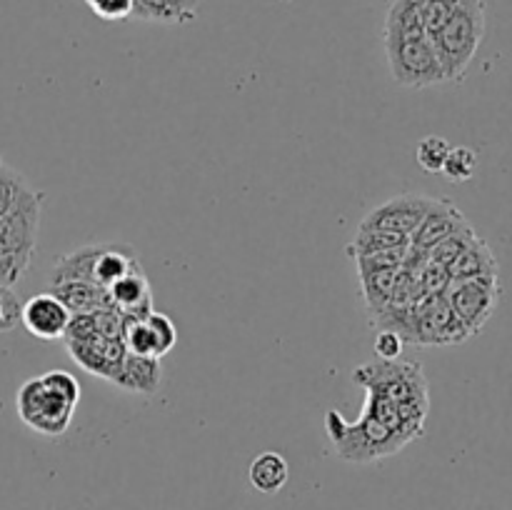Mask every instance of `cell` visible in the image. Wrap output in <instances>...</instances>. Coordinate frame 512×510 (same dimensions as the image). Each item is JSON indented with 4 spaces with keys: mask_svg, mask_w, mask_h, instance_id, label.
Wrapping results in <instances>:
<instances>
[{
    "mask_svg": "<svg viewBox=\"0 0 512 510\" xmlns=\"http://www.w3.org/2000/svg\"><path fill=\"white\" fill-rule=\"evenodd\" d=\"M353 380L365 388L360 413L413 443L425 433L430 413V390L423 365L410 360H373L353 370Z\"/></svg>",
    "mask_w": 512,
    "mask_h": 510,
    "instance_id": "cell-1",
    "label": "cell"
},
{
    "mask_svg": "<svg viewBox=\"0 0 512 510\" xmlns=\"http://www.w3.org/2000/svg\"><path fill=\"white\" fill-rule=\"evenodd\" d=\"M80 400V383L68 370H48L28 378L15 395L18 418L30 430L58 438L70 428Z\"/></svg>",
    "mask_w": 512,
    "mask_h": 510,
    "instance_id": "cell-2",
    "label": "cell"
},
{
    "mask_svg": "<svg viewBox=\"0 0 512 510\" xmlns=\"http://www.w3.org/2000/svg\"><path fill=\"white\" fill-rule=\"evenodd\" d=\"M325 433H328L335 453L355 465L378 463V460L400 453L408 445L398 433H393L365 413H360V418L350 423L338 410H328L325 413Z\"/></svg>",
    "mask_w": 512,
    "mask_h": 510,
    "instance_id": "cell-3",
    "label": "cell"
},
{
    "mask_svg": "<svg viewBox=\"0 0 512 510\" xmlns=\"http://www.w3.org/2000/svg\"><path fill=\"white\" fill-rule=\"evenodd\" d=\"M485 28H488L485 0H463L460 8L448 18V23L430 38L440 65H443L445 83L460 80L468 73L485 38Z\"/></svg>",
    "mask_w": 512,
    "mask_h": 510,
    "instance_id": "cell-4",
    "label": "cell"
},
{
    "mask_svg": "<svg viewBox=\"0 0 512 510\" xmlns=\"http://www.w3.org/2000/svg\"><path fill=\"white\" fill-rule=\"evenodd\" d=\"M43 198V190L28 185L13 203V208L0 215V255L18 263L25 273L33 263L35 245H38Z\"/></svg>",
    "mask_w": 512,
    "mask_h": 510,
    "instance_id": "cell-5",
    "label": "cell"
},
{
    "mask_svg": "<svg viewBox=\"0 0 512 510\" xmlns=\"http://www.w3.org/2000/svg\"><path fill=\"white\" fill-rule=\"evenodd\" d=\"M390 75L403 88H430L445 83L443 65L428 35L418 38H383Z\"/></svg>",
    "mask_w": 512,
    "mask_h": 510,
    "instance_id": "cell-6",
    "label": "cell"
},
{
    "mask_svg": "<svg viewBox=\"0 0 512 510\" xmlns=\"http://www.w3.org/2000/svg\"><path fill=\"white\" fill-rule=\"evenodd\" d=\"M445 300L450 303L453 313L465 325L470 335L480 333L493 318L500 300V280L498 278H465L450 280L445 288Z\"/></svg>",
    "mask_w": 512,
    "mask_h": 510,
    "instance_id": "cell-7",
    "label": "cell"
},
{
    "mask_svg": "<svg viewBox=\"0 0 512 510\" xmlns=\"http://www.w3.org/2000/svg\"><path fill=\"white\" fill-rule=\"evenodd\" d=\"M435 198L423 193H405L398 198H390L385 203L375 205L363 220L360 228L365 230H385V233L403 235V238H413L418 225L423 223L425 213L430 210Z\"/></svg>",
    "mask_w": 512,
    "mask_h": 510,
    "instance_id": "cell-8",
    "label": "cell"
},
{
    "mask_svg": "<svg viewBox=\"0 0 512 510\" xmlns=\"http://www.w3.org/2000/svg\"><path fill=\"white\" fill-rule=\"evenodd\" d=\"M123 343L130 353L163 358L178 343V328H175V323L165 313L150 310L145 318H125Z\"/></svg>",
    "mask_w": 512,
    "mask_h": 510,
    "instance_id": "cell-9",
    "label": "cell"
},
{
    "mask_svg": "<svg viewBox=\"0 0 512 510\" xmlns=\"http://www.w3.org/2000/svg\"><path fill=\"white\" fill-rule=\"evenodd\" d=\"M70 313L63 305V300L55 298L53 293H38L30 300L23 303V315H20V323L25 325L30 335L40 340H58L63 338L65 330H68Z\"/></svg>",
    "mask_w": 512,
    "mask_h": 510,
    "instance_id": "cell-10",
    "label": "cell"
},
{
    "mask_svg": "<svg viewBox=\"0 0 512 510\" xmlns=\"http://www.w3.org/2000/svg\"><path fill=\"white\" fill-rule=\"evenodd\" d=\"M355 265H358V278L360 288H363V298L368 303L370 310V323L378 320L383 315V310L390 305V298H393L395 280H398V273L403 265L383 263V260L373 258H353Z\"/></svg>",
    "mask_w": 512,
    "mask_h": 510,
    "instance_id": "cell-11",
    "label": "cell"
},
{
    "mask_svg": "<svg viewBox=\"0 0 512 510\" xmlns=\"http://www.w3.org/2000/svg\"><path fill=\"white\" fill-rule=\"evenodd\" d=\"M110 303L125 318H145L153 310V290H150L148 275L143 265H133L120 280H115L108 288Z\"/></svg>",
    "mask_w": 512,
    "mask_h": 510,
    "instance_id": "cell-12",
    "label": "cell"
},
{
    "mask_svg": "<svg viewBox=\"0 0 512 510\" xmlns=\"http://www.w3.org/2000/svg\"><path fill=\"white\" fill-rule=\"evenodd\" d=\"M468 223L463 213H460L458 205L448 198H435L430 210L425 213L423 223L418 225V230L410 238V245L418 250H430L433 245H438L440 240H445L448 235H453L455 230L463 228Z\"/></svg>",
    "mask_w": 512,
    "mask_h": 510,
    "instance_id": "cell-13",
    "label": "cell"
},
{
    "mask_svg": "<svg viewBox=\"0 0 512 510\" xmlns=\"http://www.w3.org/2000/svg\"><path fill=\"white\" fill-rule=\"evenodd\" d=\"M110 383L115 388L130 390V393L153 395L158 393L160 383H163V365H160V358H150V355H138L128 350Z\"/></svg>",
    "mask_w": 512,
    "mask_h": 510,
    "instance_id": "cell-14",
    "label": "cell"
},
{
    "mask_svg": "<svg viewBox=\"0 0 512 510\" xmlns=\"http://www.w3.org/2000/svg\"><path fill=\"white\" fill-rule=\"evenodd\" d=\"M410 250V238L403 235L385 233V230H365L358 228L353 243L348 245L350 258H373L383 263L403 265L405 255Z\"/></svg>",
    "mask_w": 512,
    "mask_h": 510,
    "instance_id": "cell-15",
    "label": "cell"
},
{
    "mask_svg": "<svg viewBox=\"0 0 512 510\" xmlns=\"http://www.w3.org/2000/svg\"><path fill=\"white\" fill-rule=\"evenodd\" d=\"M50 293L63 300L65 308L73 315L98 313V310L113 308L108 290L95 283H83V280H65V283L50 285Z\"/></svg>",
    "mask_w": 512,
    "mask_h": 510,
    "instance_id": "cell-16",
    "label": "cell"
},
{
    "mask_svg": "<svg viewBox=\"0 0 512 510\" xmlns=\"http://www.w3.org/2000/svg\"><path fill=\"white\" fill-rule=\"evenodd\" d=\"M450 280H465V278H498V258L490 250V245L483 238H475L453 263L448 265Z\"/></svg>",
    "mask_w": 512,
    "mask_h": 510,
    "instance_id": "cell-17",
    "label": "cell"
},
{
    "mask_svg": "<svg viewBox=\"0 0 512 510\" xmlns=\"http://www.w3.org/2000/svg\"><path fill=\"white\" fill-rule=\"evenodd\" d=\"M133 15L145 23L185 25L198 18V0H133Z\"/></svg>",
    "mask_w": 512,
    "mask_h": 510,
    "instance_id": "cell-18",
    "label": "cell"
},
{
    "mask_svg": "<svg viewBox=\"0 0 512 510\" xmlns=\"http://www.w3.org/2000/svg\"><path fill=\"white\" fill-rule=\"evenodd\" d=\"M425 30V0H395L385 15L383 38H418Z\"/></svg>",
    "mask_w": 512,
    "mask_h": 510,
    "instance_id": "cell-19",
    "label": "cell"
},
{
    "mask_svg": "<svg viewBox=\"0 0 512 510\" xmlns=\"http://www.w3.org/2000/svg\"><path fill=\"white\" fill-rule=\"evenodd\" d=\"M103 243L95 245H83V248L73 250V253H65L55 260L53 270H50L48 285L65 283V280H83V283H93V270H95V258H98Z\"/></svg>",
    "mask_w": 512,
    "mask_h": 510,
    "instance_id": "cell-20",
    "label": "cell"
},
{
    "mask_svg": "<svg viewBox=\"0 0 512 510\" xmlns=\"http://www.w3.org/2000/svg\"><path fill=\"white\" fill-rule=\"evenodd\" d=\"M248 475L255 490L273 495L278 493V490H283V485L288 483V460L280 453H275V450H265V453L255 455L253 463H250Z\"/></svg>",
    "mask_w": 512,
    "mask_h": 510,
    "instance_id": "cell-21",
    "label": "cell"
},
{
    "mask_svg": "<svg viewBox=\"0 0 512 510\" xmlns=\"http://www.w3.org/2000/svg\"><path fill=\"white\" fill-rule=\"evenodd\" d=\"M475 238H478V233L473 230V225L465 223L463 228L455 230L453 235H448V238L440 240L438 245H433L430 250H425V255H428V260H433V263H440L448 268V265L453 263V260L458 258V255L463 253V250L468 248Z\"/></svg>",
    "mask_w": 512,
    "mask_h": 510,
    "instance_id": "cell-22",
    "label": "cell"
},
{
    "mask_svg": "<svg viewBox=\"0 0 512 510\" xmlns=\"http://www.w3.org/2000/svg\"><path fill=\"white\" fill-rule=\"evenodd\" d=\"M453 145L443 135H425L415 148V160L425 173H443V165L448 160Z\"/></svg>",
    "mask_w": 512,
    "mask_h": 510,
    "instance_id": "cell-23",
    "label": "cell"
},
{
    "mask_svg": "<svg viewBox=\"0 0 512 510\" xmlns=\"http://www.w3.org/2000/svg\"><path fill=\"white\" fill-rule=\"evenodd\" d=\"M475 170H478V153L473 148H465V145L450 148L448 160L443 165L445 178L453 180V183H465V180L473 178Z\"/></svg>",
    "mask_w": 512,
    "mask_h": 510,
    "instance_id": "cell-24",
    "label": "cell"
},
{
    "mask_svg": "<svg viewBox=\"0 0 512 510\" xmlns=\"http://www.w3.org/2000/svg\"><path fill=\"white\" fill-rule=\"evenodd\" d=\"M28 185L30 183L18 173V170L10 168V165L0 158V215H5L13 208V203L20 198V193H23Z\"/></svg>",
    "mask_w": 512,
    "mask_h": 510,
    "instance_id": "cell-25",
    "label": "cell"
},
{
    "mask_svg": "<svg viewBox=\"0 0 512 510\" xmlns=\"http://www.w3.org/2000/svg\"><path fill=\"white\" fill-rule=\"evenodd\" d=\"M23 315V300L18 298L13 285H0V333H10L20 325Z\"/></svg>",
    "mask_w": 512,
    "mask_h": 510,
    "instance_id": "cell-26",
    "label": "cell"
},
{
    "mask_svg": "<svg viewBox=\"0 0 512 510\" xmlns=\"http://www.w3.org/2000/svg\"><path fill=\"white\" fill-rule=\"evenodd\" d=\"M460 3L463 0H425V30H428V38H433L448 23V18L460 8Z\"/></svg>",
    "mask_w": 512,
    "mask_h": 510,
    "instance_id": "cell-27",
    "label": "cell"
},
{
    "mask_svg": "<svg viewBox=\"0 0 512 510\" xmlns=\"http://www.w3.org/2000/svg\"><path fill=\"white\" fill-rule=\"evenodd\" d=\"M403 335L393 328H383L375 335V355L378 360H398L400 353H403Z\"/></svg>",
    "mask_w": 512,
    "mask_h": 510,
    "instance_id": "cell-28",
    "label": "cell"
},
{
    "mask_svg": "<svg viewBox=\"0 0 512 510\" xmlns=\"http://www.w3.org/2000/svg\"><path fill=\"white\" fill-rule=\"evenodd\" d=\"M88 5L103 20H125L133 15V0H88Z\"/></svg>",
    "mask_w": 512,
    "mask_h": 510,
    "instance_id": "cell-29",
    "label": "cell"
},
{
    "mask_svg": "<svg viewBox=\"0 0 512 510\" xmlns=\"http://www.w3.org/2000/svg\"><path fill=\"white\" fill-rule=\"evenodd\" d=\"M25 275V270L10 258L0 255V285H15Z\"/></svg>",
    "mask_w": 512,
    "mask_h": 510,
    "instance_id": "cell-30",
    "label": "cell"
},
{
    "mask_svg": "<svg viewBox=\"0 0 512 510\" xmlns=\"http://www.w3.org/2000/svg\"><path fill=\"white\" fill-rule=\"evenodd\" d=\"M85 3H88V0H85Z\"/></svg>",
    "mask_w": 512,
    "mask_h": 510,
    "instance_id": "cell-31",
    "label": "cell"
}]
</instances>
